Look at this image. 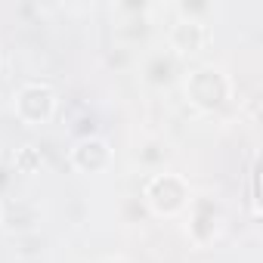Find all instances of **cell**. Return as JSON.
<instances>
[{
	"label": "cell",
	"instance_id": "obj_3",
	"mask_svg": "<svg viewBox=\"0 0 263 263\" xmlns=\"http://www.w3.org/2000/svg\"><path fill=\"white\" fill-rule=\"evenodd\" d=\"M13 111L22 124L34 127V124H47L56 111V93L47 84H25L16 99H13Z\"/></svg>",
	"mask_w": 263,
	"mask_h": 263
},
{
	"label": "cell",
	"instance_id": "obj_8",
	"mask_svg": "<svg viewBox=\"0 0 263 263\" xmlns=\"http://www.w3.org/2000/svg\"><path fill=\"white\" fill-rule=\"evenodd\" d=\"M16 167H19L22 174H34V171L41 167V155H37L31 146H25V149H19V155H16Z\"/></svg>",
	"mask_w": 263,
	"mask_h": 263
},
{
	"label": "cell",
	"instance_id": "obj_10",
	"mask_svg": "<svg viewBox=\"0 0 263 263\" xmlns=\"http://www.w3.org/2000/svg\"><path fill=\"white\" fill-rule=\"evenodd\" d=\"M108 263H124V260H108Z\"/></svg>",
	"mask_w": 263,
	"mask_h": 263
},
{
	"label": "cell",
	"instance_id": "obj_7",
	"mask_svg": "<svg viewBox=\"0 0 263 263\" xmlns=\"http://www.w3.org/2000/svg\"><path fill=\"white\" fill-rule=\"evenodd\" d=\"M171 78H174V56L171 53H155L146 62V81L161 87V84H171Z\"/></svg>",
	"mask_w": 263,
	"mask_h": 263
},
{
	"label": "cell",
	"instance_id": "obj_1",
	"mask_svg": "<svg viewBox=\"0 0 263 263\" xmlns=\"http://www.w3.org/2000/svg\"><path fill=\"white\" fill-rule=\"evenodd\" d=\"M143 201L158 214V217H174L183 208H189V183L180 174H155L146 189H143Z\"/></svg>",
	"mask_w": 263,
	"mask_h": 263
},
{
	"label": "cell",
	"instance_id": "obj_6",
	"mask_svg": "<svg viewBox=\"0 0 263 263\" xmlns=\"http://www.w3.org/2000/svg\"><path fill=\"white\" fill-rule=\"evenodd\" d=\"M71 164L81 174H102L111 164V146L102 137H84L71 149Z\"/></svg>",
	"mask_w": 263,
	"mask_h": 263
},
{
	"label": "cell",
	"instance_id": "obj_2",
	"mask_svg": "<svg viewBox=\"0 0 263 263\" xmlns=\"http://www.w3.org/2000/svg\"><path fill=\"white\" fill-rule=\"evenodd\" d=\"M186 96L192 105L214 111L229 99V81L220 68H195L186 78Z\"/></svg>",
	"mask_w": 263,
	"mask_h": 263
},
{
	"label": "cell",
	"instance_id": "obj_4",
	"mask_svg": "<svg viewBox=\"0 0 263 263\" xmlns=\"http://www.w3.org/2000/svg\"><path fill=\"white\" fill-rule=\"evenodd\" d=\"M220 226H223V208L214 198H195L192 214H189V238L198 248H204L217 238Z\"/></svg>",
	"mask_w": 263,
	"mask_h": 263
},
{
	"label": "cell",
	"instance_id": "obj_5",
	"mask_svg": "<svg viewBox=\"0 0 263 263\" xmlns=\"http://www.w3.org/2000/svg\"><path fill=\"white\" fill-rule=\"evenodd\" d=\"M171 50H177L180 56H192V53H201L208 44H211V28L204 25V19H177L171 25Z\"/></svg>",
	"mask_w": 263,
	"mask_h": 263
},
{
	"label": "cell",
	"instance_id": "obj_9",
	"mask_svg": "<svg viewBox=\"0 0 263 263\" xmlns=\"http://www.w3.org/2000/svg\"><path fill=\"white\" fill-rule=\"evenodd\" d=\"M251 211H254V217L260 214V204H257V158H254V167H251Z\"/></svg>",
	"mask_w": 263,
	"mask_h": 263
},
{
	"label": "cell",
	"instance_id": "obj_11",
	"mask_svg": "<svg viewBox=\"0 0 263 263\" xmlns=\"http://www.w3.org/2000/svg\"><path fill=\"white\" fill-rule=\"evenodd\" d=\"M0 220H4V208H0Z\"/></svg>",
	"mask_w": 263,
	"mask_h": 263
}]
</instances>
